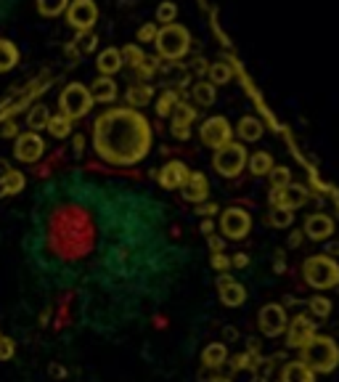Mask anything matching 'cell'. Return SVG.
Instances as JSON below:
<instances>
[{
    "label": "cell",
    "instance_id": "cell-1",
    "mask_svg": "<svg viewBox=\"0 0 339 382\" xmlns=\"http://www.w3.org/2000/svg\"><path fill=\"white\" fill-rule=\"evenodd\" d=\"M93 146L111 165H135L152 146V131L135 109H109L93 125Z\"/></svg>",
    "mask_w": 339,
    "mask_h": 382
},
{
    "label": "cell",
    "instance_id": "cell-2",
    "mask_svg": "<svg viewBox=\"0 0 339 382\" xmlns=\"http://www.w3.org/2000/svg\"><path fill=\"white\" fill-rule=\"evenodd\" d=\"M302 364L313 374H328L337 369L339 364V348L331 338H313L302 348Z\"/></svg>",
    "mask_w": 339,
    "mask_h": 382
},
{
    "label": "cell",
    "instance_id": "cell-3",
    "mask_svg": "<svg viewBox=\"0 0 339 382\" xmlns=\"http://www.w3.org/2000/svg\"><path fill=\"white\" fill-rule=\"evenodd\" d=\"M154 45H156V51L162 59L167 61H178V59H183L188 54V45H191V35H188L186 27H180V24H162L159 30H156V37H154Z\"/></svg>",
    "mask_w": 339,
    "mask_h": 382
},
{
    "label": "cell",
    "instance_id": "cell-4",
    "mask_svg": "<svg viewBox=\"0 0 339 382\" xmlns=\"http://www.w3.org/2000/svg\"><path fill=\"white\" fill-rule=\"evenodd\" d=\"M302 276L310 287L316 290H328V287H337L339 284V265L326 255H318V258H307L302 265Z\"/></svg>",
    "mask_w": 339,
    "mask_h": 382
},
{
    "label": "cell",
    "instance_id": "cell-5",
    "mask_svg": "<svg viewBox=\"0 0 339 382\" xmlns=\"http://www.w3.org/2000/svg\"><path fill=\"white\" fill-rule=\"evenodd\" d=\"M58 107H61V114L69 117L72 122L85 117V114L93 109L90 90L82 85V83H69V85L61 90V96H58Z\"/></svg>",
    "mask_w": 339,
    "mask_h": 382
},
{
    "label": "cell",
    "instance_id": "cell-6",
    "mask_svg": "<svg viewBox=\"0 0 339 382\" xmlns=\"http://www.w3.org/2000/svg\"><path fill=\"white\" fill-rule=\"evenodd\" d=\"M215 170L220 175H226V178H236V175L244 170V165H247V149L241 146V143H223L220 149H215Z\"/></svg>",
    "mask_w": 339,
    "mask_h": 382
},
{
    "label": "cell",
    "instance_id": "cell-7",
    "mask_svg": "<svg viewBox=\"0 0 339 382\" xmlns=\"http://www.w3.org/2000/svg\"><path fill=\"white\" fill-rule=\"evenodd\" d=\"M66 22L72 30L77 32H90L93 30V24L99 22V8H96V3L93 0H69V6H66Z\"/></svg>",
    "mask_w": 339,
    "mask_h": 382
},
{
    "label": "cell",
    "instance_id": "cell-8",
    "mask_svg": "<svg viewBox=\"0 0 339 382\" xmlns=\"http://www.w3.org/2000/svg\"><path fill=\"white\" fill-rule=\"evenodd\" d=\"M316 338V324L307 314H297L289 324H286V345L289 348H305L310 340Z\"/></svg>",
    "mask_w": 339,
    "mask_h": 382
},
{
    "label": "cell",
    "instance_id": "cell-9",
    "mask_svg": "<svg viewBox=\"0 0 339 382\" xmlns=\"http://www.w3.org/2000/svg\"><path fill=\"white\" fill-rule=\"evenodd\" d=\"M43 152H45V141L37 136V133L27 131V133H22V136H16L13 157H16L19 162H27V165L37 162V160L43 157Z\"/></svg>",
    "mask_w": 339,
    "mask_h": 382
},
{
    "label": "cell",
    "instance_id": "cell-10",
    "mask_svg": "<svg viewBox=\"0 0 339 382\" xmlns=\"http://www.w3.org/2000/svg\"><path fill=\"white\" fill-rule=\"evenodd\" d=\"M286 324H289V316H286L284 306H263L260 311V332H263L265 338H278V335H284L286 332Z\"/></svg>",
    "mask_w": 339,
    "mask_h": 382
},
{
    "label": "cell",
    "instance_id": "cell-11",
    "mask_svg": "<svg viewBox=\"0 0 339 382\" xmlns=\"http://www.w3.org/2000/svg\"><path fill=\"white\" fill-rule=\"evenodd\" d=\"M249 226H252L249 215H247V210H241V208L226 210L223 218H220V229H223V234H226L228 239H244V237L249 234Z\"/></svg>",
    "mask_w": 339,
    "mask_h": 382
},
{
    "label": "cell",
    "instance_id": "cell-12",
    "mask_svg": "<svg viewBox=\"0 0 339 382\" xmlns=\"http://www.w3.org/2000/svg\"><path fill=\"white\" fill-rule=\"evenodd\" d=\"M268 199H271V205L278 210H297L307 202V189L305 186L289 184L284 186V189H273Z\"/></svg>",
    "mask_w": 339,
    "mask_h": 382
},
{
    "label": "cell",
    "instance_id": "cell-13",
    "mask_svg": "<svg viewBox=\"0 0 339 382\" xmlns=\"http://www.w3.org/2000/svg\"><path fill=\"white\" fill-rule=\"evenodd\" d=\"M230 141V125L226 117H209L202 125V143L209 149H220L223 143Z\"/></svg>",
    "mask_w": 339,
    "mask_h": 382
},
{
    "label": "cell",
    "instance_id": "cell-14",
    "mask_svg": "<svg viewBox=\"0 0 339 382\" xmlns=\"http://www.w3.org/2000/svg\"><path fill=\"white\" fill-rule=\"evenodd\" d=\"M173 122H170V131L175 136L178 141H186L188 136H191V125L197 120V109H191V104L186 101H178V107L173 109Z\"/></svg>",
    "mask_w": 339,
    "mask_h": 382
},
{
    "label": "cell",
    "instance_id": "cell-15",
    "mask_svg": "<svg viewBox=\"0 0 339 382\" xmlns=\"http://www.w3.org/2000/svg\"><path fill=\"white\" fill-rule=\"evenodd\" d=\"M188 167L180 160H170V162L164 165V167H159V184L164 186V189H183L188 181Z\"/></svg>",
    "mask_w": 339,
    "mask_h": 382
},
{
    "label": "cell",
    "instance_id": "cell-16",
    "mask_svg": "<svg viewBox=\"0 0 339 382\" xmlns=\"http://www.w3.org/2000/svg\"><path fill=\"white\" fill-rule=\"evenodd\" d=\"M218 295H220V300H223V306L239 308V306H244V300H247V290H244L239 282H233L230 276H220Z\"/></svg>",
    "mask_w": 339,
    "mask_h": 382
},
{
    "label": "cell",
    "instance_id": "cell-17",
    "mask_svg": "<svg viewBox=\"0 0 339 382\" xmlns=\"http://www.w3.org/2000/svg\"><path fill=\"white\" fill-rule=\"evenodd\" d=\"M305 237H310L313 241H323L334 234V220L323 215V213H316V215H307L305 218V229H302Z\"/></svg>",
    "mask_w": 339,
    "mask_h": 382
},
{
    "label": "cell",
    "instance_id": "cell-18",
    "mask_svg": "<svg viewBox=\"0 0 339 382\" xmlns=\"http://www.w3.org/2000/svg\"><path fill=\"white\" fill-rule=\"evenodd\" d=\"M88 90H90V99L99 101V104H111V101L117 99V93H120V90H117V83H114L111 77H104V75L96 77Z\"/></svg>",
    "mask_w": 339,
    "mask_h": 382
},
{
    "label": "cell",
    "instance_id": "cell-19",
    "mask_svg": "<svg viewBox=\"0 0 339 382\" xmlns=\"http://www.w3.org/2000/svg\"><path fill=\"white\" fill-rule=\"evenodd\" d=\"M207 191H209V186H207V178H204V175H202V173L188 175L186 186H183V197H186L188 202L202 205V202L207 199Z\"/></svg>",
    "mask_w": 339,
    "mask_h": 382
},
{
    "label": "cell",
    "instance_id": "cell-20",
    "mask_svg": "<svg viewBox=\"0 0 339 382\" xmlns=\"http://www.w3.org/2000/svg\"><path fill=\"white\" fill-rule=\"evenodd\" d=\"M96 66H99V72L104 77H111L117 75L122 69V54L120 48H104L99 54V59H96Z\"/></svg>",
    "mask_w": 339,
    "mask_h": 382
},
{
    "label": "cell",
    "instance_id": "cell-21",
    "mask_svg": "<svg viewBox=\"0 0 339 382\" xmlns=\"http://www.w3.org/2000/svg\"><path fill=\"white\" fill-rule=\"evenodd\" d=\"M281 382H316V374L307 369L302 361H292L281 371Z\"/></svg>",
    "mask_w": 339,
    "mask_h": 382
},
{
    "label": "cell",
    "instance_id": "cell-22",
    "mask_svg": "<svg viewBox=\"0 0 339 382\" xmlns=\"http://www.w3.org/2000/svg\"><path fill=\"white\" fill-rule=\"evenodd\" d=\"M154 99V88L149 83H138V85H130L128 88V93H125V101L130 104L132 109H138V107H146L149 101Z\"/></svg>",
    "mask_w": 339,
    "mask_h": 382
},
{
    "label": "cell",
    "instance_id": "cell-23",
    "mask_svg": "<svg viewBox=\"0 0 339 382\" xmlns=\"http://www.w3.org/2000/svg\"><path fill=\"white\" fill-rule=\"evenodd\" d=\"M226 361H228V348H226L223 342H212V345H207L204 353H202V364H204L207 369H218Z\"/></svg>",
    "mask_w": 339,
    "mask_h": 382
},
{
    "label": "cell",
    "instance_id": "cell-24",
    "mask_svg": "<svg viewBox=\"0 0 339 382\" xmlns=\"http://www.w3.org/2000/svg\"><path fill=\"white\" fill-rule=\"evenodd\" d=\"M16 64H19V48L11 40L0 37V72H11Z\"/></svg>",
    "mask_w": 339,
    "mask_h": 382
},
{
    "label": "cell",
    "instance_id": "cell-25",
    "mask_svg": "<svg viewBox=\"0 0 339 382\" xmlns=\"http://www.w3.org/2000/svg\"><path fill=\"white\" fill-rule=\"evenodd\" d=\"M45 131L51 133L54 138H69V136H72V120L64 117L61 112H58V114H51V117H48V125H45Z\"/></svg>",
    "mask_w": 339,
    "mask_h": 382
},
{
    "label": "cell",
    "instance_id": "cell-26",
    "mask_svg": "<svg viewBox=\"0 0 339 382\" xmlns=\"http://www.w3.org/2000/svg\"><path fill=\"white\" fill-rule=\"evenodd\" d=\"M48 117H51L48 107H45V104H35L32 109L27 112V128H30L32 133L43 131L45 125H48Z\"/></svg>",
    "mask_w": 339,
    "mask_h": 382
},
{
    "label": "cell",
    "instance_id": "cell-27",
    "mask_svg": "<svg viewBox=\"0 0 339 382\" xmlns=\"http://www.w3.org/2000/svg\"><path fill=\"white\" fill-rule=\"evenodd\" d=\"M236 131H239V136L244 141H257L263 136V122L257 120V117H241Z\"/></svg>",
    "mask_w": 339,
    "mask_h": 382
},
{
    "label": "cell",
    "instance_id": "cell-28",
    "mask_svg": "<svg viewBox=\"0 0 339 382\" xmlns=\"http://www.w3.org/2000/svg\"><path fill=\"white\" fill-rule=\"evenodd\" d=\"M247 162H249V170L254 175H268L273 170V157L268 152H254L252 157H247Z\"/></svg>",
    "mask_w": 339,
    "mask_h": 382
},
{
    "label": "cell",
    "instance_id": "cell-29",
    "mask_svg": "<svg viewBox=\"0 0 339 382\" xmlns=\"http://www.w3.org/2000/svg\"><path fill=\"white\" fill-rule=\"evenodd\" d=\"M191 96L197 101L199 107H212V101H215V85L209 83V80H199L194 90H191Z\"/></svg>",
    "mask_w": 339,
    "mask_h": 382
},
{
    "label": "cell",
    "instance_id": "cell-30",
    "mask_svg": "<svg viewBox=\"0 0 339 382\" xmlns=\"http://www.w3.org/2000/svg\"><path fill=\"white\" fill-rule=\"evenodd\" d=\"M0 181H3V189H6V197H8V194H19V191H24V184H27L24 173L13 170V167L8 173L0 175Z\"/></svg>",
    "mask_w": 339,
    "mask_h": 382
},
{
    "label": "cell",
    "instance_id": "cell-31",
    "mask_svg": "<svg viewBox=\"0 0 339 382\" xmlns=\"http://www.w3.org/2000/svg\"><path fill=\"white\" fill-rule=\"evenodd\" d=\"M178 101H180V93L167 88L162 96L156 99V114H159V117H170V114H173V109L178 107Z\"/></svg>",
    "mask_w": 339,
    "mask_h": 382
},
{
    "label": "cell",
    "instance_id": "cell-32",
    "mask_svg": "<svg viewBox=\"0 0 339 382\" xmlns=\"http://www.w3.org/2000/svg\"><path fill=\"white\" fill-rule=\"evenodd\" d=\"M207 75L212 85H226L230 77H233V69H230V64H226V61H218V64H209Z\"/></svg>",
    "mask_w": 339,
    "mask_h": 382
},
{
    "label": "cell",
    "instance_id": "cell-33",
    "mask_svg": "<svg viewBox=\"0 0 339 382\" xmlns=\"http://www.w3.org/2000/svg\"><path fill=\"white\" fill-rule=\"evenodd\" d=\"M66 6H69V0H37V11L43 13L45 19L61 16L66 11Z\"/></svg>",
    "mask_w": 339,
    "mask_h": 382
},
{
    "label": "cell",
    "instance_id": "cell-34",
    "mask_svg": "<svg viewBox=\"0 0 339 382\" xmlns=\"http://www.w3.org/2000/svg\"><path fill=\"white\" fill-rule=\"evenodd\" d=\"M120 54H122V64L132 66V69H138V66L143 64V59H146V54H143V48H141V45H135V43L125 45V48H122Z\"/></svg>",
    "mask_w": 339,
    "mask_h": 382
},
{
    "label": "cell",
    "instance_id": "cell-35",
    "mask_svg": "<svg viewBox=\"0 0 339 382\" xmlns=\"http://www.w3.org/2000/svg\"><path fill=\"white\" fill-rule=\"evenodd\" d=\"M307 308H310V314H313L316 318H328V316H331V300H328V297H323V295L310 297Z\"/></svg>",
    "mask_w": 339,
    "mask_h": 382
},
{
    "label": "cell",
    "instance_id": "cell-36",
    "mask_svg": "<svg viewBox=\"0 0 339 382\" xmlns=\"http://www.w3.org/2000/svg\"><path fill=\"white\" fill-rule=\"evenodd\" d=\"M292 220H295V213H292V210L273 208V213L268 215V223H271V226H276V229H286V226H292Z\"/></svg>",
    "mask_w": 339,
    "mask_h": 382
},
{
    "label": "cell",
    "instance_id": "cell-37",
    "mask_svg": "<svg viewBox=\"0 0 339 382\" xmlns=\"http://www.w3.org/2000/svg\"><path fill=\"white\" fill-rule=\"evenodd\" d=\"M268 178H271V184H273V189H284V186L292 184V173H289V167H284V165H278L273 170L268 173Z\"/></svg>",
    "mask_w": 339,
    "mask_h": 382
},
{
    "label": "cell",
    "instance_id": "cell-38",
    "mask_svg": "<svg viewBox=\"0 0 339 382\" xmlns=\"http://www.w3.org/2000/svg\"><path fill=\"white\" fill-rule=\"evenodd\" d=\"M178 16V6L175 3H170V0H164V3H159V8H156V22L162 24H173Z\"/></svg>",
    "mask_w": 339,
    "mask_h": 382
},
{
    "label": "cell",
    "instance_id": "cell-39",
    "mask_svg": "<svg viewBox=\"0 0 339 382\" xmlns=\"http://www.w3.org/2000/svg\"><path fill=\"white\" fill-rule=\"evenodd\" d=\"M159 56H146V59H143V64L138 66V69H135V72H138V77H143V80H149V77H154L156 75V72H159Z\"/></svg>",
    "mask_w": 339,
    "mask_h": 382
},
{
    "label": "cell",
    "instance_id": "cell-40",
    "mask_svg": "<svg viewBox=\"0 0 339 382\" xmlns=\"http://www.w3.org/2000/svg\"><path fill=\"white\" fill-rule=\"evenodd\" d=\"M228 364H230V371L254 369V366H257V361L252 359V353H236V356H233V359H230Z\"/></svg>",
    "mask_w": 339,
    "mask_h": 382
},
{
    "label": "cell",
    "instance_id": "cell-41",
    "mask_svg": "<svg viewBox=\"0 0 339 382\" xmlns=\"http://www.w3.org/2000/svg\"><path fill=\"white\" fill-rule=\"evenodd\" d=\"M77 43H80V51H82V54H93V51H96V45H99V37H96L93 32H82Z\"/></svg>",
    "mask_w": 339,
    "mask_h": 382
},
{
    "label": "cell",
    "instance_id": "cell-42",
    "mask_svg": "<svg viewBox=\"0 0 339 382\" xmlns=\"http://www.w3.org/2000/svg\"><path fill=\"white\" fill-rule=\"evenodd\" d=\"M156 30H159V27H156V24H143L141 30H138V43H154V37H156Z\"/></svg>",
    "mask_w": 339,
    "mask_h": 382
},
{
    "label": "cell",
    "instance_id": "cell-43",
    "mask_svg": "<svg viewBox=\"0 0 339 382\" xmlns=\"http://www.w3.org/2000/svg\"><path fill=\"white\" fill-rule=\"evenodd\" d=\"M16 353V345H13V340L11 338H3L0 335V361H8Z\"/></svg>",
    "mask_w": 339,
    "mask_h": 382
},
{
    "label": "cell",
    "instance_id": "cell-44",
    "mask_svg": "<svg viewBox=\"0 0 339 382\" xmlns=\"http://www.w3.org/2000/svg\"><path fill=\"white\" fill-rule=\"evenodd\" d=\"M13 136H19V128H16V122H13V120L0 122V138H13Z\"/></svg>",
    "mask_w": 339,
    "mask_h": 382
},
{
    "label": "cell",
    "instance_id": "cell-45",
    "mask_svg": "<svg viewBox=\"0 0 339 382\" xmlns=\"http://www.w3.org/2000/svg\"><path fill=\"white\" fill-rule=\"evenodd\" d=\"M228 265H230V258H226L223 252H215V255H212V268H218V271H226Z\"/></svg>",
    "mask_w": 339,
    "mask_h": 382
},
{
    "label": "cell",
    "instance_id": "cell-46",
    "mask_svg": "<svg viewBox=\"0 0 339 382\" xmlns=\"http://www.w3.org/2000/svg\"><path fill=\"white\" fill-rule=\"evenodd\" d=\"M218 205H215V202H202V205H199V215H204V218H212V215H215V213H218Z\"/></svg>",
    "mask_w": 339,
    "mask_h": 382
},
{
    "label": "cell",
    "instance_id": "cell-47",
    "mask_svg": "<svg viewBox=\"0 0 339 382\" xmlns=\"http://www.w3.org/2000/svg\"><path fill=\"white\" fill-rule=\"evenodd\" d=\"M230 265H236V268H247V265H249V255H244V252H236V255L230 258Z\"/></svg>",
    "mask_w": 339,
    "mask_h": 382
},
{
    "label": "cell",
    "instance_id": "cell-48",
    "mask_svg": "<svg viewBox=\"0 0 339 382\" xmlns=\"http://www.w3.org/2000/svg\"><path fill=\"white\" fill-rule=\"evenodd\" d=\"M191 69H194L197 75H207L209 64H207V61H204V59H202V56H199V59H194V66H191Z\"/></svg>",
    "mask_w": 339,
    "mask_h": 382
},
{
    "label": "cell",
    "instance_id": "cell-49",
    "mask_svg": "<svg viewBox=\"0 0 339 382\" xmlns=\"http://www.w3.org/2000/svg\"><path fill=\"white\" fill-rule=\"evenodd\" d=\"M82 146H85V138L77 133L75 138H72V149H75V154H82Z\"/></svg>",
    "mask_w": 339,
    "mask_h": 382
},
{
    "label": "cell",
    "instance_id": "cell-50",
    "mask_svg": "<svg viewBox=\"0 0 339 382\" xmlns=\"http://www.w3.org/2000/svg\"><path fill=\"white\" fill-rule=\"evenodd\" d=\"M302 239H305V234H302V231H295V234L289 237V247H300Z\"/></svg>",
    "mask_w": 339,
    "mask_h": 382
},
{
    "label": "cell",
    "instance_id": "cell-51",
    "mask_svg": "<svg viewBox=\"0 0 339 382\" xmlns=\"http://www.w3.org/2000/svg\"><path fill=\"white\" fill-rule=\"evenodd\" d=\"M273 265H276V271H284V268H286L284 250H278V252H276V261H273Z\"/></svg>",
    "mask_w": 339,
    "mask_h": 382
},
{
    "label": "cell",
    "instance_id": "cell-52",
    "mask_svg": "<svg viewBox=\"0 0 339 382\" xmlns=\"http://www.w3.org/2000/svg\"><path fill=\"white\" fill-rule=\"evenodd\" d=\"M209 250H212V252H223V239H218L215 234L209 237Z\"/></svg>",
    "mask_w": 339,
    "mask_h": 382
},
{
    "label": "cell",
    "instance_id": "cell-53",
    "mask_svg": "<svg viewBox=\"0 0 339 382\" xmlns=\"http://www.w3.org/2000/svg\"><path fill=\"white\" fill-rule=\"evenodd\" d=\"M202 234H207V237L215 234V223H212L209 218H204V223H202Z\"/></svg>",
    "mask_w": 339,
    "mask_h": 382
},
{
    "label": "cell",
    "instance_id": "cell-54",
    "mask_svg": "<svg viewBox=\"0 0 339 382\" xmlns=\"http://www.w3.org/2000/svg\"><path fill=\"white\" fill-rule=\"evenodd\" d=\"M223 335H226V340H239V332H236L233 327H226L223 329Z\"/></svg>",
    "mask_w": 339,
    "mask_h": 382
},
{
    "label": "cell",
    "instance_id": "cell-55",
    "mask_svg": "<svg viewBox=\"0 0 339 382\" xmlns=\"http://www.w3.org/2000/svg\"><path fill=\"white\" fill-rule=\"evenodd\" d=\"M8 170H11V165L6 162V160H0V175H3V173H8Z\"/></svg>",
    "mask_w": 339,
    "mask_h": 382
},
{
    "label": "cell",
    "instance_id": "cell-56",
    "mask_svg": "<svg viewBox=\"0 0 339 382\" xmlns=\"http://www.w3.org/2000/svg\"><path fill=\"white\" fill-rule=\"evenodd\" d=\"M209 382H230L228 377H215V380H209Z\"/></svg>",
    "mask_w": 339,
    "mask_h": 382
},
{
    "label": "cell",
    "instance_id": "cell-57",
    "mask_svg": "<svg viewBox=\"0 0 339 382\" xmlns=\"http://www.w3.org/2000/svg\"><path fill=\"white\" fill-rule=\"evenodd\" d=\"M328 252H339V244H328Z\"/></svg>",
    "mask_w": 339,
    "mask_h": 382
},
{
    "label": "cell",
    "instance_id": "cell-58",
    "mask_svg": "<svg viewBox=\"0 0 339 382\" xmlns=\"http://www.w3.org/2000/svg\"><path fill=\"white\" fill-rule=\"evenodd\" d=\"M6 197V189H3V181H0V199Z\"/></svg>",
    "mask_w": 339,
    "mask_h": 382
},
{
    "label": "cell",
    "instance_id": "cell-59",
    "mask_svg": "<svg viewBox=\"0 0 339 382\" xmlns=\"http://www.w3.org/2000/svg\"><path fill=\"white\" fill-rule=\"evenodd\" d=\"M252 382H265V377H254Z\"/></svg>",
    "mask_w": 339,
    "mask_h": 382
},
{
    "label": "cell",
    "instance_id": "cell-60",
    "mask_svg": "<svg viewBox=\"0 0 339 382\" xmlns=\"http://www.w3.org/2000/svg\"><path fill=\"white\" fill-rule=\"evenodd\" d=\"M337 287H339V284H337Z\"/></svg>",
    "mask_w": 339,
    "mask_h": 382
}]
</instances>
